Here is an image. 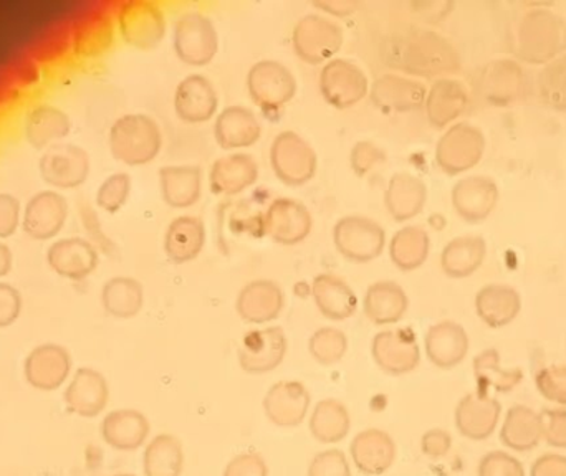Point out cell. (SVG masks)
Listing matches in <instances>:
<instances>
[{
	"instance_id": "obj_1",
	"label": "cell",
	"mask_w": 566,
	"mask_h": 476,
	"mask_svg": "<svg viewBox=\"0 0 566 476\" xmlns=\"http://www.w3.org/2000/svg\"><path fill=\"white\" fill-rule=\"evenodd\" d=\"M386 62L422 78H444L461 68V56L448 36L431 29H408L386 40Z\"/></svg>"
},
{
	"instance_id": "obj_2",
	"label": "cell",
	"mask_w": 566,
	"mask_h": 476,
	"mask_svg": "<svg viewBox=\"0 0 566 476\" xmlns=\"http://www.w3.org/2000/svg\"><path fill=\"white\" fill-rule=\"evenodd\" d=\"M512 49L532 65H547L565 55L566 20L548 9H532L515 23Z\"/></svg>"
},
{
	"instance_id": "obj_3",
	"label": "cell",
	"mask_w": 566,
	"mask_h": 476,
	"mask_svg": "<svg viewBox=\"0 0 566 476\" xmlns=\"http://www.w3.org/2000/svg\"><path fill=\"white\" fill-rule=\"evenodd\" d=\"M161 146V128L145 113L119 116L109 129L112 155L128 166L148 165L159 155Z\"/></svg>"
},
{
	"instance_id": "obj_4",
	"label": "cell",
	"mask_w": 566,
	"mask_h": 476,
	"mask_svg": "<svg viewBox=\"0 0 566 476\" xmlns=\"http://www.w3.org/2000/svg\"><path fill=\"white\" fill-rule=\"evenodd\" d=\"M172 45L176 55L188 65H208L219 52L218 27L208 13L186 10L175 22Z\"/></svg>"
},
{
	"instance_id": "obj_5",
	"label": "cell",
	"mask_w": 566,
	"mask_h": 476,
	"mask_svg": "<svg viewBox=\"0 0 566 476\" xmlns=\"http://www.w3.org/2000/svg\"><path fill=\"white\" fill-rule=\"evenodd\" d=\"M345 33L336 20L323 13H305L292 30V46L306 63H326L342 49Z\"/></svg>"
},
{
	"instance_id": "obj_6",
	"label": "cell",
	"mask_w": 566,
	"mask_h": 476,
	"mask_svg": "<svg viewBox=\"0 0 566 476\" xmlns=\"http://www.w3.org/2000/svg\"><path fill=\"white\" fill-rule=\"evenodd\" d=\"M485 152V136L471 123H454L436 142V162L449 176L475 168Z\"/></svg>"
},
{
	"instance_id": "obj_7",
	"label": "cell",
	"mask_w": 566,
	"mask_h": 476,
	"mask_svg": "<svg viewBox=\"0 0 566 476\" xmlns=\"http://www.w3.org/2000/svg\"><path fill=\"white\" fill-rule=\"evenodd\" d=\"M336 250L353 262H369L381 255L386 246V229L381 222L363 214H348L333 225Z\"/></svg>"
},
{
	"instance_id": "obj_8",
	"label": "cell",
	"mask_w": 566,
	"mask_h": 476,
	"mask_svg": "<svg viewBox=\"0 0 566 476\" xmlns=\"http://www.w3.org/2000/svg\"><path fill=\"white\" fill-rule=\"evenodd\" d=\"M275 176L289 186H302L315 176L318 156L315 148L293 129H283L271 145Z\"/></svg>"
},
{
	"instance_id": "obj_9",
	"label": "cell",
	"mask_w": 566,
	"mask_h": 476,
	"mask_svg": "<svg viewBox=\"0 0 566 476\" xmlns=\"http://www.w3.org/2000/svg\"><path fill=\"white\" fill-rule=\"evenodd\" d=\"M318 88L326 103L345 109L361 102L369 93V78L365 70L349 59L335 56L323 63L318 75Z\"/></svg>"
},
{
	"instance_id": "obj_10",
	"label": "cell",
	"mask_w": 566,
	"mask_h": 476,
	"mask_svg": "<svg viewBox=\"0 0 566 476\" xmlns=\"http://www.w3.org/2000/svg\"><path fill=\"white\" fill-rule=\"evenodd\" d=\"M248 89L254 103L265 112L281 109L296 95L298 83L285 63L274 59L255 62L248 72Z\"/></svg>"
},
{
	"instance_id": "obj_11",
	"label": "cell",
	"mask_w": 566,
	"mask_h": 476,
	"mask_svg": "<svg viewBox=\"0 0 566 476\" xmlns=\"http://www.w3.org/2000/svg\"><path fill=\"white\" fill-rule=\"evenodd\" d=\"M123 39L139 50H151L166 35L165 10L153 0H126L118 9Z\"/></svg>"
},
{
	"instance_id": "obj_12",
	"label": "cell",
	"mask_w": 566,
	"mask_h": 476,
	"mask_svg": "<svg viewBox=\"0 0 566 476\" xmlns=\"http://www.w3.org/2000/svg\"><path fill=\"white\" fill-rule=\"evenodd\" d=\"M376 364L391 375L409 374L421 362V349L411 328H391L379 331L371 341Z\"/></svg>"
},
{
	"instance_id": "obj_13",
	"label": "cell",
	"mask_w": 566,
	"mask_h": 476,
	"mask_svg": "<svg viewBox=\"0 0 566 476\" xmlns=\"http://www.w3.org/2000/svg\"><path fill=\"white\" fill-rule=\"evenodd\" d=\"M289 349V339L281 326L254 329L242 338L239 364L248 374H268L282 364Z\"/></svg>"
},
{
	"instance_id": "obj_14",
	"label": "cell",
	"mask_w": 566,
	"mask_h": 476,
	"mask_svg": "<svg viewBox=\"0 0 566 476\" xmlns=\"http://www.w3.org/2000/svg\"><path fill=\"white\" fill-rule=\"evenodd\" d=\"M313 215L298 199L279 195L264 212V232L283 245H295L308 237Z\"/></svg>"
},
{
	"instance_id": "obj_15",
	"label": "cell",
	"mask_w": 566,
	"mask_h": 476,
	"mask_svg": "<svg viewBox=\"0 0 566 476\" xmlns=\"http://www.w3.org/2000/svg\"><path fill=\"white\" fill-rule=\"evenodd\" d=\"M475 89L489 105H512L524 89V70L512 59L492 60L479 70Z\"/></svg>"
},
{
	"instance_id": "obj_16",
	"label": "cell",
	"mask_w": 566,
	"mask_h": 476,
	"mask_svg": "<svg viewBox=\"0 0 566 476\" xmlns=\"http://www.w3.org/2000/svg\"><path fill=\"white\" fill-rule=\"evenodd\" d=\"M368 95L382 112H412L424 106L428 86L412 76L386 72L369 83Z\"/></svg>"
},
{
	"instance_id": "obj_17",
	"label": "cell",
	"mask_w": 566,
	"mask_h": 476,
	"mask_svg": "<svg viewBox=\"0 0 566 476\" xmlns=\"http://www.w3.org/2000/svg\"><path fill=\"white\" fill-rule=\"evenodd\" d=\"M40 172L46 184L59 189H75L88 178L90 158L75 145H56L40 159Z\"/></svg>"
},
{
	"instance_id": "obj_18",
	"label": "cell",
	"mask_w": 566,
	"mask_h": 476,
	"mask_svg": "<svg viewBox=\"0 0 566 476\" xmlns=\"http://www.w3.org/2000/svg\"><path fill=\"white\" fill-rule=\"evenodd\" d=\"M218 88L209 76L189 73L176 86L175 112L182 121H208L218 113Z\"/></svg>"
},
{
	"instance_id": "obj_19",
	"label": "cell",
	"mask_w": 566,
	"mask_h": 476,
	"mask_svg": "<svg viewBox=\"0 0 566 476\" xmlns=\"http://www.w3.org/2000/svg\"><path fill=\"white\" fill-rule=\"evenodd\" d=\"M502 405L482 391L471 392L455 408V427L469 441H485L501 421Z\"/></svg>"
},
{
	"instance_id": "obj_20",
	"label": "cell",
	"mask_w": 566,
	"mask_h": 476,
	"mask_svg": "<svg viewBox=\"0 0 566 476\" xmlns=\"http://www.w3.org/2000/svg\"><path fill=\"white\" fill-rule=\"evenodd\" d=\"M261 168L258 159L245 151L219 156L209 169V186L219 195H235L258 182Z\"/></svg>"
},
{
	"instance_id": "obj_21",
	"label": "cell",
	"mask_w": 566,
	"mask_h": 476,
	"mask_svg": "<svg viewBox=\"0 0 566 476\" xmlns=\"http://www.w3.org/2000/svg\"><path fill=\"white\" fill-rule=\"evenodd\" d=\"M285 306V292L275 279L255 278L245 283L235 299V308L244 321L264 325L279 318Z\"/></svg>"
},
{
	"instance_id": "obj_22",
	"label": "cell",
	"mask_w": 566,
	"mask_h": 476,
	"mask_svg": "<svg viewBox=\"0 0 566 476\" xmlns=\"http://www.w3.org/2000/svg\"><path fill=\"white\" fill-rule=\"evenodd\" d=\"M499 186L489 176L472 174L459 179L451 191L452 205L462 219L479 222L488 219L499 202Z\"/></svg>"
},
{
	"instance_id": "obj_23",
	"label": "cell",
	"mask_w": 566,
	"mask_h": 476,
	"mask_svg": "<svg viewBox=\"0 0 566 476\" xmlns=\"http://www.w3.org/2000/svg\"><path fill=\"white\" fill-rule=\"evenodd\" d=\"M261 119L249 106H226L216 116L214 138L222 149L239 151V149L251 148L261 139Z\"/></svg>"
},
{
	"instance_id": "obj_24",
	"label": "cell",
	"mask_w": 566,
	"mask_h": 476,
	"mask_svg": "<svg viewBox=\"0 0 566 476\" xmlns=\"http://www.w3.org/2000/svg\"><path fill=\"white\" fill-rule=\"evenodd\" d=\"M310 402L308 389L302 382L279 381L265 394L264 411L277 427H296L305 421Z\"/></svg>"
},
{
	"instance_id": "obj_25",
	"label": "cell",
	"mask_w": 566,
	"mask_h": 476,
	"mask_svg": "<svg viewBox=\"0 0 566 476\" xmlns=\"http://www.w3.org/2000/svg\"><path fill=\"white\" fill-rule=\"evenodd\" d=\"M72 369L69 351L59 345H42L33 349L25 359V379L39 391H55L62 388Z\"/></svg>"
},
{
	"instance_id": "obj_26",
	"label": "cell",
	"mask_w": 566,
	"mask_h": 476,
	"mask_svg": "<svg viewBox=\"0 0 566 476\" xmlns=\"http://www.w3.org/2000/svg\"><path fill=\"white\" fill-rule=\"evenodd\" d=\"M312 296L319 313L333 321L349 318L358 308V295L355 289L336 273H316L312 279Z\"/></svg>"
},
{
	"instance_id": "obj_27",
	"label": "cell",
	"mask_w": 566,
	"mask_h": 476,
	"mask_svg": "<svg viewBox=\"0 0 566 476\" xmlns=\"http://www.w3.org/2000/svg\"><path fill=\"white\" fill-rule=\"evenodd\" d=\"M469 106V89L459 80L444 76L434 80L426 95L424 109L429 123L446 128L464 115Z\"/></svg>"
},
{
	"instance_id": "obj_28",
	"label": "cell",
	"mask_w": 566,
	"mask_h": 476,
	"mask_svg": "<svg viewBox=\"0 0 566 476\" xmlns=\"http://www.w3.org/2000/svg\"><path fill=\"white\" fill-rule=\"evenodd\" d=\"M428 201V186L419 176L396 171L385 189V205L395 221H411L421 214Z\"/></svg>"
},
{
	"instance_id": "obj_29",
	"label": "cell",
	"mask_w": 566,
	"mask_h": 476,
	"mask_svg": "<svg viewBox=\"0 0 566 476\" xmlns=\"http://www.w3.org/2000/svg\"><path fill=\"white\" fill-rule=\"evenodd\" d=\"M424 348L432 364L441 369L455 368L468 356L469 336L459 322L444 319L428 329Z\"/></svg>"
},
{
	"instance_id": "obj_30",
	"label": "cell",
	"mask_w": 566,
	"mask_h": 476,
	"mask_svg": "<svg viewBox=\"0 0 566 476\" xmlns=\"http://www.w3.org/2000/svg\"><path fill=\"white\" fill-rule=\"evenodd\" d=\"M108 398V382L98 371L90 368H80L65 392L69 411L86 419L102 414Z\"/></svg>"
},
{
	"instance_id": "obj_31",
	"label": "cell",
	"mask_w": 566,
	"mask_h": 476,
	"mask_svg": "<svg viewBox=\"0 0 566 476\" xmlns=\"http://www.w3.org/2000/svg\"><path fill=\"white\" fill-rule=\"evenodd\" d=\"M353 464L361 474L379 476L395 464L396 444L391 435L379 429L359 432L349 447Z\"/></svg>"
},
{
	"instance_id": "obj_32",
	"label": "cell",
	"mask_w": 566,
	"mask_h": 476,
	"mask_svg": "<svg viewBox=\"0 0 566 476\" xmlns=\"http://www.w3.org/2000/svg\"><path fill=\"white\" fill-rule=\"evenodd\" d=\"M66 221V201L59 192L43 191L33 195L23 215V231L35 240L55 237Z\"/></svg>"
},
{
	"instance_id": "obj_33",
	"label": "cell",
	"mask_w": 566,
	"mask_h": 476,
	"mask_svg": "<svg viewBox=\"0 0 566 476\" xmlns=\"http://www.w3.org/2000/svg\"><path fill=\"white\" fill-rule=\"evenodd\" d=\"M163 201L175 209H188L201 199L202 169L198 165L161 166L158 172Z\"/></svg>"
},
{
	"instance_id": "obj_34",
	"label": "cell",
	"mask_w": 566,
	"mask_h": 476,
	"mask_svg": "<svg viewBox=\"0 0 566 476\" xmlns=\"http://www.w3.org/2000/svg\"><path fill=\"white\" fill-rule=\"evenodd\" d=\"M363 308L375 325H395L408 311V293L395 279H378L366 288Z\"/></svg>"
},
{
	"instance_id": "obj_35",
	"label": "cell",
	"mask_w": 566,
	"mask_h": 476,
	"mask_svg": "<svg viewBox=\"0 0 566 476\" xmlns=\"http://www.w3.org/2000/svg\"><path fill=\"white\" fill-rule=\"evenodd\" d=\"M52 269L70 279H83L95 272L98 252L88 240L65 239L53 243L46 253Z\"/></svg>"
},
{
	"instance_id": "obj_36",
	"label": "cell",
	"mask_w": 566,
	"mask_h": 476,
	"mask_svg": "<svg viewBox=\"0 0 566 476\" xmlns=\"http://www.w3.org/2000/svg\"><path fill=\"white\" fill-rule=\"evenodd\" d=\"M522 309L521 293L505 283H489L475 296V311L491 328L511 325Z\"/></svg>"
},
{
	"instance_id": "obj_37",
	"label": "cell",
	"mask_w": 566,
	"mask_h": 476,
	"mask_svg": "<svg viewBox=\"0 0 566 476\" xmlns=\"http://www.w3.org/2000/svg\"><path fill=\"white\" fill-rule=\"evenodd\" d=\"M149 431L148 419L135 409L109 412L102 422L103 441L119 452L138 451L148 438Z\"/></svg>"
},
{
	"instance_id": "obj_38",
	"label": "cell",
	"mask_w": 566,
	"mask_h": 476,
	"mask_svg": "<svg viewBox=\"0 0 566 476\" xmlns=\"http://www.w3.org/2000/svg\"><path fill=\"white\" fill-rule=\"evenodd\" d=\"M205 245L206 224L198 215L182 214L169 222L165 234V252L172 262H191Z\"/></svg>"
},
{
	"instance_id": "obj_39",
	"label": "cell",
	"mask_w": 566,
	"mask_h": 476,
	"mask_svg": "<svg viewBox=\"0 0 566 476\" xmlns=\"http://www.w3.org/2000/svg\"><path fill=\"white\" fill-rule=\"evenodd\" d=\"M488 242L481 235L465 234L449 240L441 252V268L451 278H465L481 268Z\"/></svg>"
},
{
	"instance_id": "obj_40",
	"label": "cell",
	"mask_w": 566,
	"mask_h": 476,
	"mask_svg": "<svg viewBox=\"0 0 566 476\" xmlns=\"http://www.w3.org/2000/svg\"><path fill=\"white\" fill-rule=\"evenodd\" d=\"M544 438L541 414L527 405H514L505 415L501 442L515 452H531Z\"/></svg>"
},
{
	"instance_id": "obj_41",
	"label": "cell",
	"mask_w": 566,
	"mask_h": 476,
	"mask_svg": "<svg viewBox=\"0 0 566 476\" xmlns=\"http://www.w3.org/2000/svg\"><path fill=\"white\" fill-rule=\"evenodd\" d=\"M429 250L431 237L421 225H402L389 239V258L405 272L419 268L428 260Z\"/></svg>"
},
{
	"instance_id": "obj_42",
	"label": "cell",
	"mask_w": 566,
	"mask_h": 476,
	"mask_svg": "<svg viewBox=\"0 0 566 476\" xmlns=\"http://www.w3.org/2000/svg\"><path fill=\"white\" fill-rule=\"evenodd\" d=\"M113 39L115 27L108 13H90L73 32V52L83 59H96L113 45Z\"/></svg>"
},
{
	"instance_id": "obj_43",
	"label": "cell",
	"mask_w": 566,
	"mask_h": 476,
	"mask_svg": "<svg viewBox=\"0 0 566 476\" xmlns=\"http://www.w3.org/2000/svg\"><path fill=\"white\" fill-rule=\"evenodd\" d=\"M310 432L315 441L332 445L345 441L352 429L348 409L335 399H325L313 409Z\"/></svg>"
},
{
	"instance_id": "obj_44",
	"label": "cell",
	"mask_w": 566,
	"mask_h": 476,
	"mask_svg": "<svg viewBox=\"0 0 566 476\" xmlns=\"http://www.w3.org/2000/svg\"><path fill=\"white\" fill-rule=\"evenodd\" d=\"M145 302L142 282L133 276H113L102 289V303L109 315L129 319L138 315Z\"/></svg>"
},
{
	"instance_id": "obj_45",
	"label": "cell",
	"mask_w": 566,
	"mask_h": 476,
	"mask_svg": "<svg viewBox=\"0 0 566 476\" xmlns=\"http://www.w3.org/2000/svg\"><path fill=\"white\" fill-rule=\"evenodd\" d=\"M474 378L478 391L489 394V389L495 392H511L524 381L521 368H504L497 349H485L474 359Z\"/></svg>"
},
{
	"instance_id": "obj_46",
	"label": "cell",
	"mask_w": 566,
	"mask_h": 476,
	"mask_svg": "<svg viewBox=\"0 0 566 476\" xmlns=\"http://www.w3.org/2000/svg\"><path fill=\"white\" fill-rule=\"evenodd\" d=\"M69 133V116L55 106H35L27 116L25 138L33 148H45L50 141L65 138Z\"/></svg>"
},
{
	"instance_id": "obj_47",
	"label": "cell",
	"mask_w": 566,
	"mask_h": 476,
	"mask_svg": "<svg viewBox=\"0 0 566 476\" xmlns=\"http://www.w3.org/2000/svg\"><path fill=\"white\" fill-rule=\"evenodd\" d=\"M143 462L146 476H181L185 465L181 442L175 435H158L146 447Z\"/></svg>"
},
{
	"instance_id": "obj_48",
	"label": "cell",
	"mask_w": 566,
	"mask_h": 476,
	"mask_svg": "<svg viewBox=\"0 0 566 476\" xmlns=\"http://www.w3.org/2000/svg\"><path fill=\"white\" fill-rule=\"evenodd\" d=\"M537 88L538 96L548 108L566 112V53L542 68Z\"/></svg>"
},
{
	"instance_id": "obj_49",
	"label": "cell",
	"mask_w": 566,
	"mask_h": 476,
	"mask_svg": "<svg viewBox=\"0 0 566 476\" xmlns=\"http://www.w3.org/2000/svg\"><path fill=\"white\" fill-rule=\"evenodd\" d=\"M308 351L319 364H336L348 351V338L345 331L335 326H323L310 336Z\"/></svg>"
},
{
	"instance_id": "obj_50",
	"label": "cell",
	"mask_w": 566,
	"mask_h": 476,
	"mask_svg": "<svg viewBox=\"0 0 566 476\" xmlns=\"http://www.w3.org/2000/svg\"><path fill=\"white\" fill-rule=\"evenodd\" d=\"M129 192H132V178L126 172H116L99 186L98 192H96V204L103 211L115 214L128 201Z\"/></svg>"
},
{
	"instance_id": "obj_51",
	"label": "cell",
	"mask_w": 566,
	"mask_h": 476,
	"mask_svg": "<svg viewBox=\"0 0 566 476\" xmlns=\"http://www.w3.org/2000/svg\"><path fill=\"white\" fill-rule=\"evenodd\" d=\"M386 159L385 149L371 139H359L349 151V166L359 178L369 174Z\"/></svg>"
},
{
	"instance_id": "obj_52",
	"label": "cell",
	"mask_w": 566,
	"mask_h": 476,
	"mask_svg": "<svg viewBox=\"0 0 566 476\" xmlns=\"http://www.w3.org/2000/svg\"><path fill=\"white\" fill-rule=\"evenodd\" d=\"M542 398L555 404L566 405V366H551L542 369L535 378Z\"/></svg>"
},
{
	"instance_id": "obj_53",
	"label": "cell",
	"mask_w": 566,
	"mask_h": 476,
	"mask_svg": "<svg viewBox=\"0 0 566 476\" xmlns=\"http://www.w3.org/2000/svg\"><path fill=\"white\" fill-rule=\"evenodd\" d=\"M479 476H525V468L507 452H491L479 464Z\"/></svg>"
},
{
	"instance_id": "obj_54",
	"label": "cell",
	"mask_w": 566,
	"mask_h": 476,
	"mask_svg": "<svg viewBox=\"0 0 566 476\" xmlns=\"http://www.w3.org/2000/svg\"><path fill=\"white\" fill-rule=\"evenodd\" d=\"M306 476H352V468L342 451H325L313 458Z\"/></svg>"
},
{
	"instance_id": "obj_55",
	"label": "cell",
	"mask_w": 566,
	"mask_h": 476,
	"mask_svg": "<svg viewBox=\"0 0 566 476\" xmlns=\"http://www.w3.org/2000/svg\"><path fill=\"white\" fill-rule=\"evenodd\" d=\"M541 417L545 442L551 447L566 448V411L564 409H547L542 412Z\"/></svg>"
},
{
	"instance_id": "obj_56",
	"label": "cell",
	"mask_w": 566,
	"mask_h": 476,
	"mask_svg": "<svg viewBox=\"0 0 566 476\" xmlns=\"http://www.w3.org/2000/svg\"><path fill=\"white\" fill-rule=\"evenodd\" d=\"M224 476H269V468L261 455L242 454L229 462Z\"/></svg>"
},
{
	"instance_id": "obj_57",
	"label": "cell",
	"mask_w": 566,
	"mask_h": 476,
	"mask_svg": "<svg viewBox=\"0 0 566 476\" xmlns=\"http://www.w3.org/2000/svg\"><path fill=\"white\" fill-rule=\"evenodd\" d=\"M22 309V298L12 285L0 283V328L15 322Z\"/></svg>"
},
{
	"instance_id": "obj_58",
	"label": "cell",
	"mask_w": 566,
	"mask_h": 476,
	"mask_svg": "<svg viewBox=\"0 0 566 476\" xmlns=\"http://www.w3.org/2000/svg\"><path fill=\"white\" fill-rule=\"evenodd\" d=\"M452 447L451 434H448L441 429H432V431L426 432L421 438V451L422 454L428 455L431 458H442L449 454Z\"/></svg>"
},
{
	"instance_id": "obj_59",
	"label": "cell",
	"mask_w": 566,
	"mask_h": 476,
	"mask_svg": "<svg viewBox=\"0 0 566 476\" xmlns=\"http://www.w3.org/2000/svg\"><path fill=\"white\" fill-rule=\"evenodd\" d=\"M20 204L13 195L0 194V239L10 237L17 231Z\"/></svg>"
},
{
	"instance_id": "obj_60",
	"label": "cell",
	"mask_w": 566,
	"mask_h": 476,
	"mask_svg": "<svg viewBox=\"0 0 566 476\" xmlns=\"http://www.w3.org/2000/svg\"><path fill=\"white\" fill-rule=\"evenodd\" d=\"M531 476H566V457L558 454L542 455L532 467Z\"/></svg>"
},
{
	"instance_id": "obj_61",
	"label": "cell",
	"mask_w": 566,
	"mask_h": 476,
	"mask_svg": "<svg viewBox=\"0 0 566 476\" xmlns=\"http://www.w3.org/2000/svg\"><path fill=\"white\" fill-rule=\"evenodd\" d=\"M313 6L328 12L329 15L346 17L353 15L361 3L358 0H313Z\"/></svg>"
},
{
	"instance_id": "obj_62",
	"label": "cell",
	"mask_w": 566,
	"mask_h": 476,
	"mask_svg": "<svg viewBox=\"0 0 566 476\" xmlns=\"http://www.w3.org/2000/svg\"><path fill=\"white\" fill-rule=\"evenodd\" d=\"M416 9L421 12V15H424L426 19L429 20H439L442 17L448 15L449 10H451V2H442V0H431V2H418L415 3Z\"/></svg>"
},
{
	"instance_id": "obj_63",
	"label": "cell",
	"mask_w": 566,
	"mask_h": 476,
	"mask_svg": "<svg viewBox=\"0 0 566 476\" xmlns=\"http://www.w3.org/2000/svg\"><path fill=\"white\" fill-rule=\"evenodd\" d=\"M12 268V253H10L9 246L0 243V276L7 275Z\"/></svg>"
},
{
	"instance_id": "obj_64",
	"label": "cell",
	"mask_w": 566,
	"mask_h": 476,
	"mask_svg": "<svg viewBox=\"0 0 566 476\" xmlns=\"http://www.w3.org/2000/svg\"><path fill=\"white\" fill-rule=\"evenodd\" d=\"M112 476H135V475H112Z\"/></svg>"
}]
</instances>
